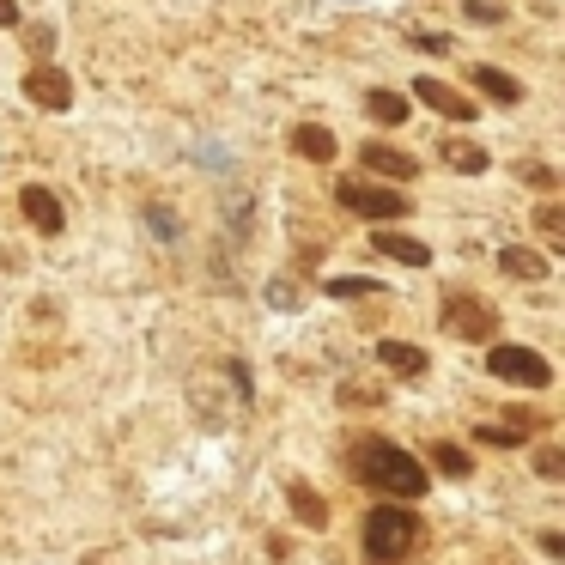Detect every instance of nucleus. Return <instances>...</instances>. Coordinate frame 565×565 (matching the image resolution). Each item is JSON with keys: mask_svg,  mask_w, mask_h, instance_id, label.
I'll use <instances>...</instances> for the list:
<instances>
[{"mask_svg": "<svg viewBox=\"0 0 565 565\" xmlns=\"http://www.w3.org/2000/svg\"><path fill=\"white\" fill-rule=\"evenodd\" d=\"M353 474L365 480L371 493H389V499H420V493H426V468H420V456L395 450V444H383V438L353 444Z\"/></svg>", "mask_w": 565, "mask_h": 565, "instance_id": "obj_1", "label": "nucleus"}, {"mask_svg": "<svg viewBox=\"0 0 565 565\" xmlns=\"http://www.w3.org/2000/svg\"><path fill=\"white\" fill-rule=\"evenodd\" d=\"M420 547V517L401 511V505H371L365 517V559L371 565H401Z\"/></svg>", "mask_w": 565, "mask_h": 565, "instance_id": "obj_2", "label": "nucleus"}, {"mask_svg": "<svg viewBox=\"0 0 565 565\" xmlns=\"http://www.w3.org/2000/svg\"><path fill=\"white\" fill-rule=\"evenodd\" d=\"M335 201L347 207V213H359V219H408L414 213V195L408 189H383V183H341L335 189Z\"/></svg>", "mask_w": 565, "mask_h": 565, "instance_id": "obj_3", "label": "nucleus"}, {"mask_svg": "<svg viewBox=\"0 0 565 565\" xmlns=\"http://www.w3.org/2000/svg\"><path fill=\"white\" fill-rule=\"evenodd\" d=\"M444 329L456 341H493L499 335V310L487 298H474V292H450L444 298Z\"/></svg>", "mask_w": 565, "mask_h": 565, "instance_id": "obj_4", "label": "nucleus"}, {"mask_svg": "<svg viewBox=\"0 0 565 565\" xmlns=\"http://www.w3.org/2000/svg\"><path fill=\"white\" fill-rule=\"evenodd\" d=\"M487 371L505 377V383H517V389H547L553 383V365L535 347H493L487 353Z\"/></svg>", "mask_w": 565, "mask_h": 565, "instance_id": "obj_5", "label": "nucleus"}, {"mask_svg": "<svg viewBox=\"0 0 565 565\" xmlns=\"http://www.w3.org/2000/svg\"><path fill=\"white\" fill-rule=\"evenodd\" d=\"M359 165H365L371 177H395V183L420 177V158L401 152V146H383V140H365V146H359Z\"/></svg>", "mask_w": 565, "mask_h": 565, "instance_id": "obj_6", "label": "nucleus"}, {"mask_svg": "<svg viewBox=\"0 0 565 565\" xmlns=\"http://www.w3.org/2000/svg\"><path fill=\"white\" fill-rule=\"evenodd\" d=\"M25 98H31L37 110H67V104H73V79H67L61 67H49V61H43V67H31V73H25Z\"/></svg>", "mask_w": 565, "mask_h": 565, "instance_id": "obj_7", "label": "nucleus"}, {"mask_svg": "<svg viewBox=\"0 0 565 565\" xmlns=\"http://www.w3.org/2000/svg\"><path fill=\"white\" fill-rule=\"evenodd\" d=\"M414 98H420L426 110H438V116H450V122H474V104H468V92H456V86H444V79H414Z\"/></svg>", "mask_w": 565, "mask_h": 565, "instance_id": "obj_8", "label": "nucleus"}, {"mask_svg": "<svg viewBox=\"0 0 565 565\" xmlns=\"http://www.w3.org/2000/svg\"><path fill=\"white\" fill-rule=\"evenodd\" d=\"M19 207H25V219H31L43 237H61V231H67V213H61V201H55L43 183H31V189L19 195Z\"/></svg>", "mask_w": 565, "mask_h": 565, "instance_id": "obj_9", "label": "nucleus"}, {"mask_svg": "<svg viewBox=\"0 0 565 565\" xmlns=\"http://www.w3.org/2000/svg\"><path fill=\"white\" fill-rule=\"evenodd\" d=\"M371 250L389 256V262H401V268H426V262H432V250L420 244V237H408V231H377Z\"/></svg>", "mask_w": 565, "mask_h": 565, "instance_id": "obj_10", "label": "nucleus"}, {"mask_svg": "<svg viewBox=\"0 0 565 565\" xmlns=\"http://www.w3.org/2000/svg\"><path fill=\"white\" fill-rule=\"evenodd\" d=\"M286 505H292V517H298L304 529H329V505H322V493L310 487V480H292V487H286Z\"/></svg>", "mask_w": 565, "mask_h": 565, "instance_id": "obj_11", "label": "nucleus"}, {"mask_svg": "<svg viewBox=\"0 0 565 565\" xmlns=\"http://www.w3.org/2000/svg\"><path fill=\"white\" fill-rule=\"evenodd\" d=\"M377 365L395 371V377H426V371H432V359H426L420 347H408V341H383V347H377Z\"/></svg>", "mask_w": 565, "mask_h": 565, "instance_id": "obj_12", "label": "nucleus"}, {"mask_svg": "<svg viewBox=\"0 0 565 565\" xmlns=\"http://www.w3.org/2000/svg\"><path fill=\"white\" fill-rule=\"evenodd\" d=\"M468 79H474V86L487 92L493 104H517V98H523V86H517V79H511L505 67H487V61H474V67H468Z\"/></svg>", "mask_w": 565, "mask_h": 565, "instance_id": "obj_13", "label": "nucleus"}, {"mask_svg": "<svg viewBox=\"0 0 565 565\" xmlns=\"http://www.w3.org/2000/svg\"><path fill=\"white\" fill-rule=\"evenodd\" d=\"M444 165H450V171H462V177H480V171L493 165V158H487V146H474V140L450 134V140H444Z\"/></svg>", "mask_w": 565, "mask_h": 565, "instance_id": "obj_14", "label": "nucleus"}, {"mask_svg": "<svg viewBox=\"0 0 565 565\" xmlns=\"http://www.w3.org/2000/svg\"><path fill=\"white\" fill-rule=\"evenodd\" d=\"M292 146H298V158H310V165H329V158L341 152V146H335V134H329V128H316V122L292 128Z\"/></svg>", "mask_w": 565, "mask_h": 565, "instance_id": "obj_15", "label": "nucleus"}, {"mask_svg": "<svg viewBox=\"0 0 565 565\" xmlns=\"http://www.w3.org/2000/svg\"><path fill=\"white\" fill-rule=\"evenodd\" d=\"M499 274H511V280H523V286H535V280H547V256H535V250H499Z\"/></svg>", "mask_w": 565, "mask_h": 565, "instance_id": "obj_16", "label": "nucleus"}, {"mask_svg": "<svg viewBox=\"0 0 565 565\" xmlns=\"http://www.w3.org/2000/svg\"><path fill=\"white\" fill-rule=\"evenodd\" d=\"M365 104H371V116L389 122V128H395V122H408V98H401V92H371Z\"/></svg>", "mask_w": 565, "mask_h": 565, "instance_id": "obj_17", "label": "nucleus"}, {"mask_svg": "<svg viewBox=\"0 0 565 565\" xmlns=\"http://www.w3.org/2000/svg\"><path fill=\"white\" fill-rule=\"evenodd\" d=\"M432 468H444V474H456V480H462L474 462H468V450H462V444H450V438H444V444H432Z\"/></svg>", "mask_w": 565, "mask_h": 565, "instance_id": "obj_18", "label": "nucleus"}, {"mask_svg": "<svg viewBox=\"0 0 565 565\" xmlns=\"http://www.w3.org/2000/svg\"><path fill=\"white\" fill-rule=\"evenodd\" d=\"M341 401H347V408H383V383H341Z\"/></svg>", "mask_w": 565, "mask_h": 565, "instance_id": "obj_19", "label": "nucleus"}, {"mask_svg": "<svg viewBox=\"0 0 565 565\" xmlns=\"http://www.w3.org/2000/svg\"><path fill=\"white\" fill-rule=\"evenodd\" d=\"M535 231L547 237V244H559V237H565V207H559V201H547V207L535 213Z\"/></svg>", "mask_w": 565, "mask_h": 565, "instance_id": "obj_20", "label": "nucleus"}, {"mask_svg": "<svg viewBox=\"0 0 565 565\" xmlns=\"http://www.w3.org/2000/svg\"><path fill=\"white\" fill-rule=\"evenodd\" d=\"M517 177H523L529 189H541V195H553V189H559V171H553V165H523Z\"/></svg>", "mask_w": 565, "mask_h": 565, "instance_id": "obj_21", "label": "nucleus"}, {"mask_svg": "<svg viewBox=\"0 0 565 565\" xmlns=\"http://www.w3.org/2000/svg\"><path fill=\"white\" fill-rule=\"evenodd\" d=\"M535 474H541V480H565V456H559L553 444H541V450H535Z\"/></svg>", "mask_w": 565, "mask_h": 565, "instance_id": "obj_22", "label": "nucleus"}, {"mask_svg": "<svg viewBox=\"0 0 565 565\" xmlns=\"http://www.w3.org/2000/svg\"><path fill=\"white\" fill-rule=\"evenodd\" d=\"M322 292H335V298H365V292H383L377 280H329Z\"/></svg>", "mask_w": 565, "mask_h": 565, "instance_id": "obj_23", "label": "nucleus"}, {"mask_svg": "<svg viewBox=\"0 0 565 565\" xmlns=\"http://www.w3.org/2000/svg\"><path fill=\"white\" fill-rule=\"evenodd\" d=\"M468 19H480V25H499V19H505V7H499V0H468Z\"/></svg>", "mask_w": 565, "mask_h": 565, "instance_id": "obj_24", "label": "nucleus"}, {"mask_svg": "<svg viewBox=\"0 0 565 565\" xmlns=\"http://www.w3.org/2000/svg\"><path fill=\"white\" fill-rule=\"evenodd\" d=\"M408 43H414V49H432V55H444V49H450V37H444V31H408Z\"/></svg>", "mask_w": 565, "mask_h": 565, "instance_id": "obj_25", "label": "nucleus"}, {"mask_svg": "<svg viewBox=\"0 0 565 565\" xmlns=\"http://www.w3.org/2000/svg\"><path fill=\"white\" fill-rule=\"evenodd\" d=\"M25 37H31V55H49V49H55V31H43V25L25 31Z\"/></svg>", "mask_w": 565, "mask_h": 565, "instance_id": "obj_26", "label": "nucleus"}, {"mask_svg": "<svg viewBox=\"0 0 565 565\" xmlns=\"http://www.w3.org/2000/svg\"><path fill=\"white\" fill-rule=\"evenodd\" d=\"M146 219H152V231H158V237H177V225H171V213H165V207H152Z\"/></svg>", "mask_w": 565, "mask_h": 565, "instance_id": "obj_27", "label": "nucleus"}, {"mask_svg": "<svg viewBox=\"0 0 565 565\" xmlns=\"http://www.w3.org/2000/svg\"><path fill=\"white\" fill-rule=\"evenodd\" d=\"M268 298H274V304H298V286H286V280H280V286H268Z\"/></svg>", "mask_w": 565, "mask_h": 565, "instance_id": "obj_28", "label": "nucleus"}, {"mask_svg": "<svg viewBox=\"0 0 565 565\" xmlns=\"http://www.w3.org/2000/svg\"><path fill=\"white\" fill-rule=\"evenodd\" d=\"M541 553H547V559H559V553H565V535H553V529H547V535H541Z\"/></svg>", "mask_w": 565, "mask_h": 565, "instance_id": "obj_29", "label": "nucleus"}, {"mask_svg": "<svg viewBox=\"0 0 565 565\" xmlns=\"http://www.w3.org/2000/svg\"><path fill=\"white\" fill-rule=\"evenodd\" d=\"M0 25H19V0H0Z\"/></svg>", "mask_w": 565, "mask_h": 565, "instance_id": "obj_30", "label": "nucleus"}]
</instances>
